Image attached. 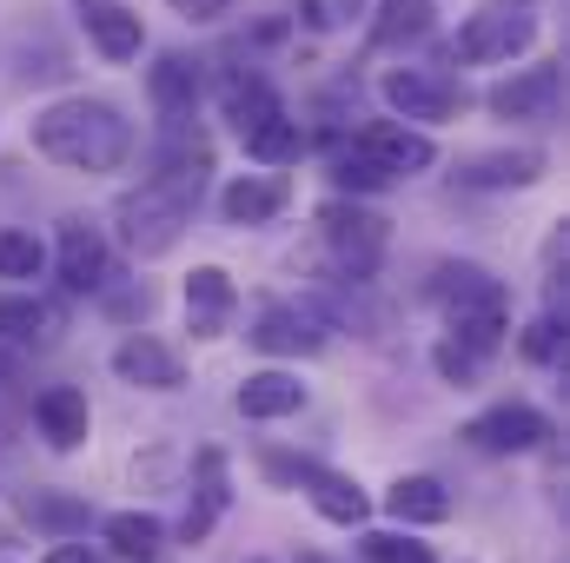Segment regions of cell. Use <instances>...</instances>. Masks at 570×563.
Listing matches in <instances>:
<instances>
[{
	"mask_svg": "<svg viewBox=\"0 0 570 563\" xmlns=\"http://www.w3.org/2000/svg\"><path fill=\"white\" fill-rule=\"evenodd\" d=\"M27 517H40V524H87V511L60 504V497H27Z\"/></svg>",
	"mask_w": 570,
	"mask_h": 563,
	"instance_id": "1f68e13d",
	"label": "cell"
},
{
	"mask_svg": "<svg viewBox=\"0 0 570 563\" xmlns=\"http://www.w3.org/2000/svg\"><path fill=\"white\" fill-rule=\"evenodd\" d=\"M431 298L444 305V325H451V345L464 352H498L504 338V285L478 266H438L431 273Z\"/></svg>",
	"mask_w": 570,
	"mask_h": 563,
	"instance_id": "3957f363",
	"label": "cell"
},
{
	"mask_svg": "<svg viewBox=\"0 0 570 563\" xmlns=\"http://www.w3.org/2000/svg\"><path fill=\"white\" fill-rule=\"evenodd\" d=\"M7 378H13V358H7V352H0V385H7Z\"/></svg>",
	"mask_w": 570,
	"mask_h": 563,
	"instance_id": "d590c367",
	"label": "cell"
},
{
	"mask_svg": "<svg viewBox=\"0 0 570 563\" xmlns=\"http://www.w3.org/2000/svg\"><path fill=\"white\" fill-rule=\"evenodd\" d=\"M524 358H538V365H544V358H558V318H538V325H531Z\"/></svg>",
	"mask_w": 570,
	"mask_h": 563,
	"instance_id": "d6a6232c",
	"label": "cell"
},
{
	"mask_svg": "<svg viewBox=\"0 0 570 563\" xmlns=\"http://www.w3.org/2000/svg\"><path fill=\"white\" fill-rule=\"evenodd\" d=\"M318 226H325L332 259H338L352 279H372V266H379V253H385V219L365 213V206H325Z\"/></svg>",
	"mask_w": 570,
	"mask_h": 563,
	"instance_id": "5b68a950",
	"label": "cell"
},
{
	"mask_svg": "<svg viewBox=\"0 0 570 563\" xmlns=\"http://www.w3.org/2000/svg\"><path fill=\"white\" fill-rule=\"evenodd\" d=\"M358 152H372L385 172H425L431 159H438L425 134H412V127H399V120H372V127L358 134Z\"/></svg>",
	"mask_w": 570,
	"mask_h": 563,
	"instance_id": "9a60e30c",
	"label": "cell"
},
{
	"mask_svg": "<svg viewBox=\"0 0 570 563\" xmlns=\"http://www.w3.org/2000/svg\"><path fill=\"white\" fill-rule=\"evenodd\" d=\"M305 563H318V557H305Z\"/></svg>",
	"mask_w": 570,
	"mask_h": 563,
	"instance_id": "74e56055",
	"label": "cell"
},
{
	"mask_svg": "<svg viewBox=\"0 0 570 563\" xmlns=\"http://www.w3.org/2000/svg\"><path fill=\"white\" fill-rule=\"evenodd\" d=\"M345 13H358V0H345Z\"/></svg>",
	"mask_w": 570,
	"mask_h": 563,
	"instance_id": "8d00e7d4",
	"label": "cell"
},
{
	"mask_svg": "<svg viewBox=\"0 0 570 563\" xmlns=\"http://www.w3.org/2000/svg\"><path fill=\"white\" fill-rule=\"evenodd\" d=\"M100 279H107V239L87 219H67L60 226V285L67 292H94Z\"/></svg>",
	"mask_w": 570,
	"mask_h": 563,
	"instance_id": "5bb4252c",
	"label": "cell"
},
{
	"mask_svg": "<svg viewBox=\"0 0 570 563\" xmlns=\"http://www.w3.org/2000/svg\"><path fill=\"white\" fill-rule=\"evenodd\" d=\"M219 107H226V120L239 127V134H253L259 120H273V113H285L279 107V93L259 80V73H233L226 87H219Z\"/></svg>",
	"mask_w": 570,
	"mask_h": 563,
	"instance_id": "ffe728a7",
	"label": "cell"
},
{
	"mask_svg": "<svg viewBox=\"0 0 570 563\" xmlns=\"http://www.w3.org/2000/svg\"><path fill=\"white\" fill-rule=\"evenodd\" d=\"M33 152L73 172H114L134 152V127L107 100H60L33 120Z\"/></svg>",
	"mask_w": 570,
	"mask_h": 563,
	"instance_id": "6da1fadb",
	"label": "cell"
},
{
	"mask_svg": "<svg viewBox=\"0 0 570 563\" xmlns=\"http://www.w3.org/2000/svg\"><path fill=\"white\" fill-rule=\"evenodd\" d=\"M146 93H153V107H159L166 120H186L193 100H199V67H193L186 53H166V60L146 73Z\"/></svg>",
	"mask_w": 570,
	"mask_h": 563,
	"instance_id": "ac0fdd59",
	"label": "cell"
},
{
	"mask_svg": "<svg viewBox=\"0 0 570 563\" xmlns=\"http://www.w3.org/2000/svg\"><path fill=\"white\" fill-rule=\"evenodd\" d=\"M80 27H87V40L107 53V60H134L146 40L140 13L127 7V0H80Z\"/></svg>",
	"mask_w": 570,
	"mask_h": 563,
	"instance_id": "30bf717a",
	"label": "cell"
},
{
	"mask_svg": "<svg viewBox=\"0 0 570 563\" xmlns=\"http://www.w3.org/2000/svg\"><path fill=\"white\" fill-rule=\"evenodd\" d=\"M365 563H431V551H425V544H412V537L372 531V537H365Z\"/></svg>",
	"mask_w": 570,
	"mask_h": 563,
	"instance_id": "f546056e",
	"label": "cell"
},
{
	"mask_svg": "<svg viewBox=\"0 0 570 563\" xmlns=\"http://www.w3.org/2000/svg\"><path fill=\"white\" fill-rule=\"evenodd\" d=\"M239 140H246V152H253L259 166H298V152H305V127L285 120V113H273V120H259V127L239 134Z\"/></svg>",
	"mask_w": 570,
	"mask_h": 563,
	"instance_id": "603a6c76",
	"label": "cell"
},
{
	"mask_svg": "<svg viewBox=\"0 0 570 563\" xmlns=\"http://www.w3.org/2000/svg\"><path fill=\"white\" fill-rule=\"evenodd\" d=\"M173 7H179L186 20H219V13H226L233 0H173Z\"/></svg>",
	"mask_w": 570,
	"mask_h": 563,
	"instance_id": "836d02e7",
	"label": "cell"
},
{
	"mask_svg": "<svg viewBox=\"0 0 570 563\" xmlns=\"http://www.w3.org/2000/svg\"><path fill=\"white\" fill-rule=\"evenodd\" d=\"M233 305H239V292H233V279L219 266H199L186 279V325H193V338H219L226 318H233Z\"/></svg>",
	"mask_w": 570,
	"mask_h": 563,
	"instance_id": "7c38bea8",
	"label": "cell"
},
{
	"mask_svg": "<svg viewBox=\"0 0 570 563\" xmlns=\"http://www.w3.org/2000/svg\"><path fill=\"white\" fill-rule=\"evenodd\" d=\"M253 345H259V352H279V358L318 352V345H325V318L305 312V305H266L259 325H253Z\"/></svg>",
	"mask_w": 570,
	"mask_h": 563,
	"instance_id": "9c48e42d",
	"label": "cell"
},
{
	"mask_svg": "<svg viewBox=\"0 0 570 563\" xmlns=\"http://www.w3.org/2000/svg\"><path fill=\"white\" fill-rule=\"evenodd\" d=\"M538 172H544V152H484L464 166L471 186H531Z\"/></svg>",
	"mask_w": 570,
	"mask_h": 563,
	"instance_id": "d4e9b609",
	"label": "cell"
},
{
	"mask_svg": "<svg viewBox=\"0 0 570 563\" xmlns=\"http://www.w3.org/2000/svg\"><path fill=\"white\" fill-rule=\"evenodd\" d=\"M114 372L127 378V385H146V392H173L186 372H179V352L173 345H159V338H146V332H134L120 352H114Z\"/></svg>",
	"mask_w": 570,
	"mask_h": 563,
	"instance_id": "4fadbf2b",
	"label": "cell"
},
{
	"mask_svg": "<svg viewBox=\"0 0 570 563\" xmlns=\"http://www.w3.org/2000/svg\"><path fill=\"white\" fill-rule=\"evenodd\" d=\"M558 93H564V73L558 67H531V73L491 87V113L498 120H551L558 113Z\"/></svg>",
	"mask_w": 570,
	"mask_h": 563,
	"instance_id": "ba28073f",
	"label": "cell"
},
{
	"mask_svg": "<svg viewBox=\"0 0 570 563\" xmlns=\"http://www.w3.org/2000/svg\"><path fill=\"white\" fill-rule=\"evenodd\" d=\"M298 405H305V385L285 378V372H259V378L239 385V412L246 418H292Z\"/></svg>",
	"mask_w": 570,
	"mask_h": 563,
	"instance_id": "44dd1931",
	"label": "cell"
},
{
	"mask_svg": "<svg viewBox=\"0 0 570 563\" xmlns=\"http://www.w3.org/2000/svg\"><path fill=\"white\" fill-rule=\"evenodd\" d=\"M159 517H146V511H120V517H107V544L120 551V557H134V563H153L159 557Z\"/></svg>",
	"mask_w": 570,
	"mask_h": 563,
	"instance_id": "484cf974",
	"label": "cell"
},
{
	"mask_svg": "<svg viewBox=\"0 0 570 563\" xmlns=\"http://www.w3.org/2000/svg\"><path fill=\"white\" fill-rule=\"evenodd\" d=\"M60 332V312L40 305V298H0V345H33V338H53Z\"/></svg>",
	"mask_w": 570,
	"mask_h": 563,
	"instance_id": "cb8c5ba5",
	"label": "cell"
},
{
	"mask_svg": "<svg viewBox=\"0 0 570 563\" xmlns=\"http://www.w3.org/2000/svg\"><path fill=\"white\" fill-rule=\"evenodd\" d=\"M544 437H551V418H544V412H531V405H498V412H484V418L464 424V444H471V451H484V457L538 451Z\"/></svg>",
	"mask_w": 570,
	"mask_h": 563,
	"instance_id": "52a82bcc",
	"label": "cell"
},
{
	"mask_svg": "<svg viewBox=\"0 0 570 563\" xmlns=\"http://www.w3.org/2000/svg\"><path fill=\"white\" fill-rule=\"evenodd\" d=\"M285 199H292L285 179H233V186L219 192V213H226L233 226H266L273 213H285Z\"/></svg>",
	"mask_w": 570,
	"mask_h": 563,
	"instance_id": "e0dca14e",
	"label": "cell"
},
{
	"mask_svg": "<svg viewBox=\"0 0 570 563\" xmlns=\"http://www.w3.org/2000/svg\"><path fill=\"white\" fill-rule=\"evenodd\" d=\"M226 511V457L219 451H199V504L186 511V524H179V537L186 544H199L206 531H213V517Z\"/></svg>",
	"mask_w": 570,
	"mask_h": 563,
	"instance_id": "7402d4cb",
	"label": "cell"
},
{
	"mask_svg": "<svg viewBox=\"0 0 570 563\" xmlns=\"http://www.w3.org/2000/svg\"><path fill=\"white\" fill-rule=\"evenodd\" d=\"M385 511H392L399 524H444V517H451V491H444L438 477H399V484L385 491Z\"/></svg>",
	"mask_w": 570,
	"mask_h": 563,
	"instance_id": "d6986e66",
	"label": "cell"
},
{
	"mask_svg": "<svg viewBox=\"0 0 570 563\" xmlns=\"http://www.w3.org/2000/svg\"><path fill=\"white\" fill-rule=\"evenodd\" d=\"M33 424H40V437L53 444V451H80L87 444V392H73V385H47L40 398H33Z\"/></svg>",
	"mask_w": 570,
	"mask_h": 563,
	"instance_id": "8fae6325",
	"label": "cell"
},
{
	"mask_svg": "<svg viewBox=\"0 0 570 563\" xmlns=\"http://www.w3.org/2000/svg\"><path fill=\"white\" fill-rule=\"evenodd\" d=\"M438 372H444L451 385H471V378H478V352H464V345L444 338V345H438Z\"/></svg>",
	"mask_w": 570,
	"mask_h": 563,
	"instance_id": "4dcf8cb0",
	"label": "cell"
},
{
	"mask_svg": "<svg viewBox=\"0 0 570 563\" xmlns=\"http://www.w3.org/2000/svg\"><path fill=\"white\" fill-rule=\"evenodd\" d=\"M531 40H538V20H531L524 7H478V13L458 27L451 53L471 60V67H484V60H511V53H524Z\"/></svg>",
	"mask_w": 570,
	"mask_h": 563,
	"instance_id": "277c9868",
	"label": "cell"
},
{
	"mask_svg": "<svg viewBox=\"0 0 570 563\" xmlns=\"http://www.w3.org/2000/svg\"><path fill=\"white\" fill-rule=\"evenodd\" d=\"M332 179H338L345 192H379V186H392V172H385L372 152H338V159H332Z\"/></svg>",
	"mask_w": 570,
	"mask_h": 563,
	"instance_id": "83f0119b",
	"label": "cell"
},
{
	"mask_svg": "<svg viewBox=\"0 0 570 563\" xmlns=\"http://www.w3.org/2000/svg\"><path fill=\"white\" fill-rule=\"evenodd\" d=\"M47 563H107V557H100V551H87V544H53Z\"/></svg>",
	"mask_w": 570,
	"mask_h": 563,
	"instance_id": "e575fe53",
	"label": "cell"
},
{
	"mask_svg": "<svg viewBox=\"0 0 570 563\" xmlns=\"http://www.w3.org/2000/svg\"><path fill=\"white\" fill-rule=\"evenodd\" d=\"M33 273H40V246H33V233L0 226V279H33Z\"/></svg>",
	"mask_w": 570,
	"mask_h": 563,
	"instance_id": "f1b7e54d",
	"label": "cell"
},
{
	"mask_svg": "<svg viewBox=\"0 0 570 563\" xmlns=\"http://www.w3.org/2000/svg\"><path fill=\"white\" fill-rule=\"evenodd\" d=\"M199 186H206V166H159L134 199H120V233L140 259H159L179 246V233L199 206Z\"/></svg>",
	"mask_w": 570,
	"mask_h": 563,
	"instance_id": "7a4b0ae2",
	"label": "cell"
},
{
	"mask_svg": "<svg viewBox=\"0 0 570 563\" xmlns=\"http://www.w3.org/2000/svg\"><path fill=\"white\" fill-rule=\"evenodd\" d=\"M379 93H385V107L405 113V120H451V113L464 107V93H458L444 73H425V67H392V73L379 80Z\"/></svg>",
	"mask_w": 570,
	"mask_h": 563,
	"instance_id": "8992f818",
	"label": "cell"
},
{
	"mask_svg": "<svg viewBox=\"0 0 570 563\" xmlns=\"http://www.w3.org/2000/svg\"><path fill=\"white\" fill-rule=\"evenodd\" d=\"M298 484H305V497L318 504V517H332V524H365V517H372V497H365L352 477H338V471L305 464V471H298Z\"/></svg>",
	"mask_w": 570,
	"mask_h": 563,
	"instance_id": "2e32d148",
	"label": "cell"
},
{
	"mask_svg": "<svg viewBox=\"0 0 570 563\" xmlns=\"http://www.w3.org/2000/svg\"><path fill=\"white\" fill-rule=\"evenodd\" d=\"M431 27V0H379V27H372V47H399V40H419Z\"/></svg>",
	"mask_w": 570,
	"mask_h": 563,
	"instance_id": "4316f807",
	"label": "cell"
}]
</instances>
